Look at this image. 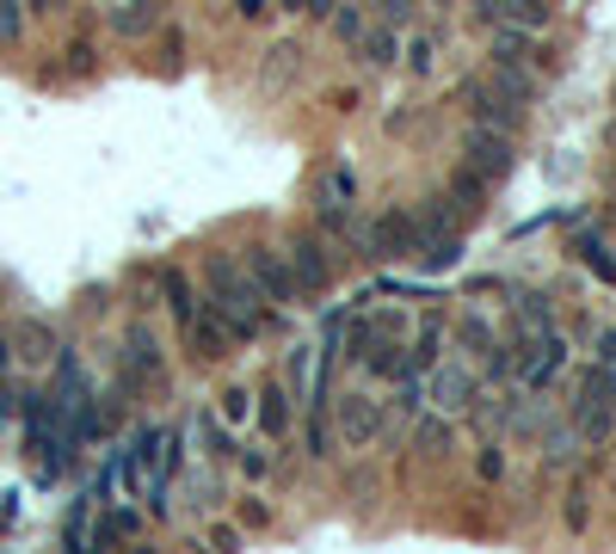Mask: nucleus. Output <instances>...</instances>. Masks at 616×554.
Listing matches in <instances>:
<instances>
[{"mask_svg":"<svg viewBox=\"0 0 616 554\" xmlns=\"http://www.w3.org/2000/svg\"><path fill=\"white\" fill-rule=\"evenodd\" d=\"M204 277H210V308L229 321L234 339H260L265 321H272V308H265L260 284L246 277V265H234L229 253H210L204 259Z\"/></svg>","mask_w":616,"mask_h":554,"instance_id":"1","label":"nucleus"},{"mask_svg":"<svg viewBox=\"0 0 616 554\" xmlns=\"http://www.w3.org/2000/svg\"><path fill=\"white\" fill-rule=\"evenodd\" d=\"M573 431L580 437H592V444H604L616 431V376L604 364H592L580 376V400H573Z\"/></svg>","mask_w":616,"mask_h":554,"instance_id":"2","label":"nucleus"},{"mask_svg":"<svg viewBox=\"0 0 616 554\" xmlns=\"http://www.w3.org/2000/svg\"><path fill=\"white\" fill-rule=\"evenodd\" d=\"M462 167L481 173L487 185H499L512 173V136L506 130H487V123H469V136H462Z\"/></svg>","mask_w":616,"mask_h":554,"instance_id":"3","label":"nucleus"},{"mask_svg":"<svg viewBox=\"0 0 616 554\" xmlns=\"http://www.w3.org/2000/svg\"><path fill=\"white\" fill-rule=\"evenodd\" d=\"M561 364H568V345H561V333H530V345H524V352H512V369H518L524 376V388H530V395H542V388L554 383V376H561Z\"/></svg>","mask_w":616,"mask_h":554,"instance_id":"4","label":"nucleus"},{"mask_svg":"<svg viewBox=\"0 0 616 554\" xmlns=\"http://www.w3.org/2000/svg\"><path fill=\"white\" fill-rule=\"evenodd\" d=\"M333 425H339V444H345V450H364L370 437L383 431V400H376V395H339Z\"/></svg>","mask_w":616,"mask_h":554,"instance_id":"5","label":"nucleus"},{"mask_svg":"<svg viewBox=\"0 0 616 554\" xmlns=\"http://www.w3.org/2000/svg\"><path fill=\"white\" fill-rule=\"evenodd\" d=\"M246 277H253V284H260V296L265 302H296V272H290V259H284V253H277V246H253V253H246Z\"/></svg>","mask_w":616,"mask_h":554,"instance_id":"6","label":"nucleus"},{"mask_svg":"<svg viewBox=\"0 0 616 554\" xmlns=\"http://www.w3.org/2000/svg\"><path fill=\"white\" fill-rule=\"evenodd\" d=\"M284 259H290V272H296V290H302V296H321L327 284H333V259H327V246L315 241V234H296Z\"/></svg>","mask_w":616,"mask_h":554,"instance_id":"7","label":"nucleus"},{"mask_svg":"<svg viewBox=\"0 0 616 554\" xmlns=\"http://www.w3.org/2000/svg\"><path fill=\"white\" fill-rule=\"evenodd\" d=\"M185 339H191V357H204V364H222L234 345L229 321L216 314V308H191V321H185Z\"/></svg>","mask_w":616,"mask_h":554,"instance_id":"8","label":"nucleus"},{"mask_svg":"<svg viewBox=\"0 0 616 554\" xmlns=\"http://www.w3.org/2000/svg\"><path fill=\"white\" fill-rule=\"evenodd\" d=\"M414 246H419V229L407 210H388L383 222L370 229V259H407Z\"/></svg>","mask_w":616,"mask_h":554,"instance_id":"9","label":"nucleus"},{"mask_svg":"<svg viewBox=\"0 0 616 554\" xmlns=\"http://www.w3.org/2000/svg\"><path fill=\"white\" fill-rule=\"evenodd\" d=\"M469 118L487 123V130H506V136H518L524 123V106H512V99H499L493 87H469Z\"/></svg>","mask_w":616,"mask_h":554,"instance_id":"10","label":"nucleus"},{"mask_svg":"<svg viewBox=\"0 0 616 554\" xmlns=\"http://www.w3.org/2000/svg\"><path fill=\"white\" fill-rule=\"evenodd\" d=\"M469 395H475V376H469V369L462 364H431V400H438V407H444V413H457V407H469Z\"/></svg>","mask_w":616,"mask_h":554,"instance_id":"11","label":"nucleus"},{"mask_svg":"<svg viewBox=\"0 0 616 554\" xmlns=\"http://www.w3.org/2000/svg\"><path fill=\"white\" fill-rule=\"evenodd\" d=\"M136 530H142V518L136 511H106V518L92 523V536H87V549H118V542H136Z\"/></svg>","mask_w":616,"mask_h":554,"instance_id":"12","label":"nucleus"},{"mask_svg":"<svg viewBox=\"0 0 616 554\" xmlns=\"http://www.w3.org/2000/svg\"><path fill=\"white\" fill-rule=\"evenodd\" d=\"M493 92H499V99H512V106H530V99H537V80L524 75L518 62H493V80H487Z\"/></svg>","mask_w":616,"mask_h":554,"instance_id":"13","label":"nucleus"},{"mask_svg":"<svg viewBox=\"0 0 616 554\" xmlns=\"http://www.w3.org/2000/svg\"><path fill=\"white\" fill-rule=\"evenodd\" d=\"M154 468H161V431L142 425L136 437H130V487H136L142 475H154Z\"/></svg>","mask_w":616,"mask_h":554,"instance_id":"14","label":"nucleus"},{"mask_svg":"<svg viewBox=\"0 0 616 554\" xmlns=\"http://www.w3.org/2000/svg\"><path fill=\"white\" fill-rule=\"evenodd\" d=\"M358 56H364L370 68H395V56H400L395 25H388V31H358Z\"/></svg>","mask_w":616,"mask_h":554,"instance_id":"15","label":"nucleus"},{"mask_svg":"<svg viewBox=\"0 0 616 554\" xmlns=\"http://www.w3.org/2000/svg\"><path fill=\"white\" fill-rule=\"evenodd\" d=\"M142 376H161V345H154V333L130 326V383H142Z\"/></svg>","mask_w":616,"mask_h":554,"instance_id":"16","label":"nucleus"},{"mask_svg":"<svg viewBox=\"0 0 616 554\" xmlns=\"http://www.w3.org/2000/svg\"><path fill=\"white\" fill-rule=\"evenodd\" d=\"M493 62H542L537 56V44H530V31H518V25H499V37H493Z\"/></svg>","mask_w":616,"mask_h":554,"instance_id":"17","label":"nucleus"},{"mask_svg":"<svg viewBox=\"0 0 616 554\" xmlns=\"http://www.w3.org/2000/svg\"><path fill=\"white\" fill-rule=\"evenodd\" d=\"M493 185L481 179V173H469V167H457L450 173V203H457V210H481V198H487Z\"/></svg>","mask_w":616,"mask_h":554,"instance_id":"18","label":"nucleus"},{"mask_svg":"<svg viewBox=\"0 0 616 554\" xmlns=\"http://www.w3.org/2000/svg\"><path fill=\"white\" fill-rule=\"evenodd\" d=\"M154 19H161V0H123V13H111V25H118L123 37H136V31H148Z\"/></svg>","mask_w":616,"mask_h":554,"instance_id":"19","label":"nucleus"},{"mask_svg":"<svg viewBox=\"0 0 616 554\" xmlns=\"http://www.w3.org/2000/svg\"><path fill=\"white\" fill-rule=\"evenodd\" d=\"M414 253H419L426 265H438V272H444V265L462 259V234H457V229H450V234H431V241H419Z\"/></svg>","mask_w":616,"mask_h":554,"instance_id":"20","label":"nucleus"},{"mask_svg":"<svg viewBox=\"0 0 616 554\" xmlns=\"http://www.w3.org/2000/svg\"><path fill=\"white\" fill-rule=\"evenodd\" d=\"M260 425L272 431V437L290 431V395H284V388H265V395H260Z\"/></svg>","mask_w":616,"mask_h":554,"instance_id":"21","label":"nucleus"},{"mask_svg":"<svg viewBox=\"0 0 616 554\" xmlns=\"http://www.w3.org/2000/svg\"><path fill=\"white\" fill-rule=\"evenodd\" d=\"M450 437H457V431H450V419H444V413H431V419H419V437H414V444L426 450V456H444Z\"/></svg>","mask_w":616,"mask_h":554,"instance_id":"22","label":"nucleus"},{"mask_svg":"<svg viewBox=\"0 0 616 554\" xmlns=\"http://www.w3.org/2000/svg\"><path fill=\"white\" fill-rule=\"evenodd\" d=\"M438 345H444V333H438V326H426V333H419V345L407 352V376H419V369L438 364Z\"/></svg>","mask_w":616,"mask_h":554,"instance_id":"23","label":"nucleus"},{"mask_svg":"<svg viewBox=\"0 0 616 554\" xmlns=\"http://www.w3.org/2000/svg\"><path fill=\"white\" fill-rule=\"evenodd\" d=\"M518 321L530 326V333H549V326H554V314H549V302H542V296L530 290V296H518Z\"/></svg>","mask_w":616,"mask_h":554,"instance_id":"24","label":"nucleus"},{"mask_svg":"<svg viewBox=\"0 0 616 554\" xmlns=\"http://www.w3.org/2000/svg\"><path fill=\"white\" fill-rule=\"evenodd\" d=\"M321 198H327V203H352V198H358V179H352L345 167H333V173L321 179Z\"/></svg>","mask_w":616,"mask_h":554,"instance_id":"25","label":"nucleus"},{"mask_svg":"<svg viewBox=\"0 0 616 554\" xmlns=\"http://www.w3.org/2000/svg\"><path fill=\"white\" fill-rule=\"evenodd\" d=\"M573 253H580V259H585V265H592V272L604 277V284H616V259H610V253H604L598 241H580V246H573Z\"/></svg>","mask_w":616,"mask_h":554,"instance_id":"26","label":"nucleus"},{"mask_svg":"<svg viewBox=\"0 0 616 554\" xmlns=\"http://www.w3.org/2000/svg\"><path fill=\"white\" fill-rule=\"evenodd\" d=\"M161 290H167V302L179 308V321H191V284H185L179 272H167V277H161Z\"/></svg>","mask_w":616,"mask_h":554,"instance_id":"27","label":"nucleus"},{"mask_svg":"<svg viewBox=\"0 0 616 554\" xmlns=\"http://www.w3.org/2000/svg\"><path fill=\"white\" fill-rule=\"evenodd\" d=\"M542 456H549L554 468H561V462H573V431H568V425H554V431H549V444H542Z\"/></svg>","mask_w":616,"mask_h":554,"instance_id":"28","label":"nucleus"},{"mask_svg":"<svg viewBox=\"0 0 616 554\" xmlns=\"http://www.w3.org/2000/svg\"><path fill=\"white\" fill-rule=\"evenodd\" d=\"M327 19H333V31H339V37H345V44H358V31H364V13H358V7H345V13H339V7H333V13H327Z\"/></svg>","mask_w":616,"mask_h":554,"instance_id":"29","label":"nucleus"},{"mask_svg":"<svg viewBox=\"0 0 616 554\" xmlns=\"http://www.w3.org/2000/svg\"><path fill=\"white\" fill-rule=\"evenodd\" d=\"M284 376L296 383V400H302V388H308V345H296V352L284 357Z\"/></svg>","mask_w":616,"mask_h":554,"instance_id":"30","label":"nucleus"},{"mask_svg":"<svg viewBox=\"0 0 616 554\" xmlns=\"http://www.w3.org/2000/svg\"><path fill=\"white\" fill-rule=\"evenodd\" d=\"M462 345H469V352H487V345H493V333H487V321H481V314H469V321H462Z\"/></svg>","mask_w":616,"mask_h":554,"instance_id":"31","label":"nucleus"},{"mask_svg":"<svg viewBox=\"0 0 616 554\" xmlns=\"http://www.w3.org/2000/svg\"><path fill=\"white\" fill-rule=\"evenodd\" d=\"M19 345H25V357H50V333L37 321L31 326H19Z\"/></svg>","mask_w":616,"mask_h":554,"instance_id":"32","label":"nucleus"},{"mask_svg":"<svg viewBox=\"0 0 616 554\" xmlns=\"http://www.w3.org/2000/svg\"><path fill=\"white\" fill-rule=\"evenodd\" d=\"M321 229L327 234H345V229H352V203H327V210H321Z\"/></svg>","mask_w":616,"mask_h":554,"instance_id":"33","label":"nucleus"},{"mask_svg":"<svg viewBox=\"0 0 616 554\" xmlns=\"http://www.w3.org/2000/svg\"><path fill=\"white\" fill-rule=\"evenodd\" d=\"M253 413V395H246V388H229V395H222V419H246Z\"/></svg>","mask_w":616,"mask_h":554,"instance_id":"34","label":"nucleus"},{"mask_svg":"<svg viewBox=\"0 0 616 554\" xmlns=\"http://www.w3.org/2000/svg\"><path fill=\"white\" fill-rule=\"evenodd\" d=\"M19 31H25V19H19V0H0V37L13 44Z\"/></svg>","mask_w":616,"mask_h":554,"instance_id":"35","label":"nucleus"},{"mask_svg":"<svg viewBox=\"0 0 616 554\" xmlns=\"http://www.w3.org/2000/svg\"><path fill=\"white\" fill-rule=\"evenodd\" d=\"M407 68H414V75H431V44H426V37L407 44Z\"/></svg>","mask_w":616,"mask_h":554,"instance_id":"36","label":"nucleus"},{"mask_svg":"<svg viewBox=\"0 0 616 554\" xmlns=\"http://www.w3.org/2000/svg\"><path fill=\"white\" fill-rule=\"evenodd\" d=\"M376 13H383L388 25H407V13H414V0H376Z\"/></svg>","mask_w":616,"mask_h":554,"instance_id":"37","label":"nucleus"},{"mask_svg":"<svg viewBox=\"0 0 616 554\" xmlns=\"http://www.w3.org/2000/svg\"><path fill=\"white\" fill-rule=\"evenodd\" d=\"M481 475H487V480H499V475H506V456H499V444H487V450H481Z\"/></svg>","mask_w":616,"mask_h":554,"instance_id":"38","label":"nucleus"},{"mask_svg":"<svg viewBox=\"0 0 616 554\" xmlns=\"http://www.w3.org/2000/svg\"><path fill=\"white\" fill-rule=\"evenodd\" d=\"M400 407H407V413H419V407H426V388H419L414 376H407V383H400Z\"/></svg>","mask_w":616,"mask_h":554,"instance_id":"39","label":"nucleus"},{"mask_svg":"<svg viewBox=\"0 0 616 554\" xmlns=\"http://www.w3.org/2000/svg\"><path fill=\"white\" fill-rule=\"evenodd\" d=\"M204 437H210V450H216V456H229V431H222V425H216V419H204Z\"/></svg>","mask_w":616,"mask_h":554,"instance_id":"40","label":"nucleus"},{"mask_svg":"<svg viewBox=\"0 0 616 554\" xmlns=\"http://www.w3.org/2000/svg\"><path fill=\"white\" fill-rule=\"evenodd\" d=\"M592 357H598L604 369H616V333H598V352H592Z\"/></svg>","mask_w":616,"mask_h":554,"instance_id":"41","label":"nucleus"},{"mask_svg":"<svg viewBox=\"0 0 616 554\" xmlns=\"http://www.w3.org/2000/svg\"><path fill=\"white\" fill-rule=\"evenodd\" d=\"M568 523H573V530H585V492L580 487H573V499H568Z\"/></svg>","mask_w":616,"mask_h":554,"instance_id":"42","label":"nucleus"},{"mask_svg":"<svg viewBox=\"0 0 616 554\" xmlns=\"http://www.w3.org/2000/svg\"><path fill=\"white\" fill-rule=\"evenodd\" d=\"M241 468H246V480H260L265 475V456H260V450H241Z\"/></svg>","mask_w":616,"mask_h":554,"instance_id":"43","label":"nucleus"},{"mask_svg":"<svg viewBox=\"0 0 616 554\" xmlns=\"http://www.w3.org/2000/svg\"><path fill=\"white\" fill-rule=\"evenodd\" d=\"M234 7H241L246 19H265V13H272V7H265V0H234Z\"/></svg>","mask_w":616,"mask_h":554,"instance_id":"44","label":"nucleus"},{"mask_svg":"<svg viewBox=\"0 0 616 554\" xmlns=\"http://www.w3.org/2000/svg\"><path fill=\"white\" fill-rule=\"evenodd\" d=\"M13 419V395H7V383H0V425Z\"/></svg>","mask_w":616,"mask_h":554,"instance_id":"45","label":"nucleus"},{"mask_svg":"<svg viewBox=\"0 0 616 554\" xmlns=\"http://www.w3.org/2000/svg\"><path fill=\"white\" fill-rule=\"evenodd\" d=\"M333 7H339V0H308V13H315V19H327Z\"/></svg>","mask_w":616,"mask_h":554,"instance_id":"46","label":"nucleus"},{"mask_svg":"<svg viewBox=\"0 0 616 554\" xmlns=\"http://www.w3.org/2000/svg\"><path fill=\"white\" fill-rule=\"evenodd\" d=\"M50 7H62V0H37V13H50Z\"/></svg>","mask_w":616,"mask_h":554,"instance_id":"47","label":"nucleus"},{"mask_svg":"<svg viewBox=\"0 0 616 554\" xmlns=\"http://www.w3.org/2000/svg\"><path fill=\"white\" fill-rule=\"evenodd\" d=\"M284 7H308V0H284Z\"/></svg>","mask_w":616,"mask_h":554,"instance_id":"48","label":"nucleus"}]
</instances>
